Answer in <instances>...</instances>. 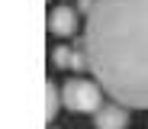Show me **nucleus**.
Segmentation results:
<instances>
[{
	"label": "nucleus",
	"instance_id": "f257e3e1",
	"mask_svg": "<svg viewBox=\"0 0 148 129\" xmlns=\"http://www.w3.org/2000/svg\"><path fill=\"white\" fill-rule=\"evenodd\" d=\"M81 36L93 81L122 107L148 110V0H97Z\"/></svg>",
	"mask_w": 148,
	"mask_h": 129
},
{
	"label": "nucleus",
	"instance_id": "f03ea898",
	"mask_svg": "<svg viewBox=\"0 0 148 129\" xmlns=\"http://www.w3.org/2000/svg\"><path fill=\"white\" fill-rule=\"evenodd\" d=\"M103 87L100 81H87V77H71L61 87V97H64V107L74 110V113H97L103 107Z\"/></svg>",
	"mask_w": 148,
	"mask_h": 129
},
{
	"label": "nucleus",
	"instance_id": "7ed1b4c3",
	"mask_svg": "<svg viewBox=\"0 0 148 129\" xmlns=\"http://www.w3.org/2000/svg\"><path fill=\"white\" fill-rule=\"evenodd\" d=\"M48 32L52 36H64V39L77 36V10L68 7V3L55 7L52 13H48Z\"/></svg>",
	"mask_w": 148,
	"mask_h": 129
},
{
	"label": "nucleus",
	"instance_id": "20e7f679",
	"mask_svg": "<svg viewBox=\"0 0 148 129\" xmlns=\"http://www.w3.org/2000/svg\"><path fill=\"white\" fill-rule=\"evenodd\" d=\"M93 126L97 129H126L129 126V107H122L116 100L103 103V107L93 113Z\"/></svg>",
	"mask_w": 148,
	"mask_h": 129
},
{
	"label": "nucleus",
	"instance_id": "39448f33",
	"mask_svg": "<svg viewBox=\"0 0 148 129\" xmlns=\"http://www.w3.org/2000/svg\"><path fill=\"white\" fill-rule=\"evenodd\" d=\"M61 107H64V97H61L58 84H55V81H48V84H45V119L52 123V119L58 116Z\"/></svg>",
	"mask_w": 148,
	"mask_h": 129
},
{
	"label": "nucleus",
	"instance_id": "423d86ee",
	"mask_svg": "<svg viewBox=\"0 0 148 129\" xmlns=\"http://www.w3.org/2000/svg\"><path fill=\"white\" fill-rule=\"evenodd\" d=\"M71 52L74 48H64V45H55L48 55H52V65L55 68H71Z\"/></svg>",
	"mask_w": 148,
	"mask_h": 129
},
{
	"label": "nucleus",
	"instance_id": "0eeeda50",
	"mask_svg": "<svg viewBox=\"0 0 148 129\" xmlns=\"http://www.w3.org/2000/svg\"><path fill=\"white\" fill-rule=\"evenodd\" d=\"M71 68H74V71H77V74L90 68V58H87V48H84V45L71 52Z\"/></svg>",
	"mask_w": 148,
	"mask_h": 129
},
{
	"label": "nucleus",
	"instance_id": "6e6552de",
	"mask_svg": "<svg viewBox=\"0 0 148 129\" xmlns=\"http://www.w3.org/2000/svg\"><path fill=\"white\" fill-rule=\"evenodd\" d=\"M93 3H97V0H77V13H84V16H90V10H93Z\"/></svg>",
	"mask_w": 148,
	"mask_h": 129
},
{
	"label": "nucleus",
	"instance_id": "1a4fd4ad",
	"mask_svg": "<svg viewBox=\"0 0 148 129\" xmlns=\"http://www.w3.org/2000/svg\"><path fill=\"white\" fill-rule=\"evenodd\" d=\"M52 129H55V126H52Z\"/></svg>",
	"mask_w": 148,
	"mask_h": 129
}]
</instances>
